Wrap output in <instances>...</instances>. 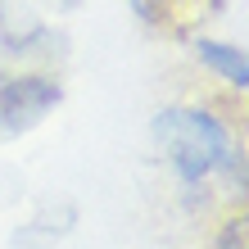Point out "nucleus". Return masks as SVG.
I'll list each match as a JSON object with an SVG mask.
<instances>
[{"instance_id": "3", "label": "nucleus", "mask_w": 249, "mask_h": 249, "mask_svg": "<svg viewBox=\"0 0 249 249\" xmlns=\"http://www.w3.org/2000/svg\"><path fill=\"white\" fill-rule=\"evenodd\" d=\"M190 50H195L199 64H209L222 82H231L236 91H245L249 86V59L240 46H227V41H213V36H195L190 41Z\"/></svg>"}, {"instance_id": "2", "label": "nucleus", "mask_w": 249, "mask_h": 249, "mask_svg": "<svg viewBox=\"0 0 249 249\" xmlns=\"http://www.w3.org/2000/svg\"><path fill=\"white\" fill-rule=\"evenodd\" d=\"M59 100H64V91L50 77H5L0 82V136L36 127Z\"/></svg>"}, {"instance_id": "5", "label": "nucleus", "mask_w": 249, "mask_h": 249, "mask_svg": "<svg viewBox=\"0 0 249 249\" xmlns=\"http://www.w3.org/2000/svg\"><path fill=\"white\" fill-rule=\"evenodd\" d=\"M64 5H77V0H64Z\"/></svg>"}, {"instance_id": "4", "label": "nucleus", "mask_w": 249, "mask_h": 249, "mask_svg": "<svg viewBox=\"0 0 249 249\" xmlns=\"http://www.w3.org/2000/svg\"><path fill=\"white\" fill-rule=\"evenodd\" d=\"M217 249H249V217L236 213V217H227L222 231H217Z\"/></svg>"}, {"instance_id": "1", "label": "nucleus", "mask_w": 249, "mask_h": 249, "mask_svg": "<svg viewBox=\"0 0 249 249\" xmlns=\"http://www.w3.org/2000/svg\"><path fill=\"white\" fill-rule=\"evenodd\" d=\"M150 131L168 159V168L181 177V186H204L213 172H227L236 190H245V154L231 136V127L213 118L209 109H195V105L159 109Z\"/></svg>"}]
</instances>
